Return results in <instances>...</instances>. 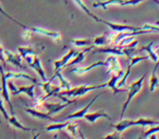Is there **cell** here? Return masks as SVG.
<instances>
[{"mask_svg":"<svg viewBox=\"0 0 159 139\" xmlns=\"http://www.w3.org/2000/svg\"><path fill=\"white\" fill-rule=\"evenodd\" d=\"M102 88H106V83L105 84H100V85H82V86H77V87H73L70 90H61L58 95L60 96H64V97L69 98H80L82 96L89 93V91L96 90V89H102Z\"/></svg>","mask_w":159,"mask_h":139,"instance_id":"6da1fadb","label":"cell"},{"mask_svg":"<svg viewBox=\"0 0 159 139\" xmlns=\"http://www.w3.org/2000/svg\"><path fill=\"white\" fill-rule=\"evenodd\" d=\"M146 75H147V73L143 74V76L142 77H139L137 80H135V82H133L132 84L130 85V87H129V90H128V97H126V100L125 102H124L123 106H122V111H121V119H123L124 116V113H125L126 109H128L129 104H130V102L132 101V99L135 97V96L137 95V93H139V91L142 90V88H143V84H144V80H145V77Z\"/></svg>","mask_w":159,"mask_h":139,"instance_id":"7a4b0ae2","label":"cell"},{"mask_svg":"<svg viewBox=\"0 0 159 139\" xmlns=\"http://www.w3.org/2000/svg\"><path fill=\"white\" fill-rule=\"evenodd\" d=\"M24 60L27 65L31 66L34 71L38 74V76H39L43 82H47V80H48V78H47V76H46V73H45L44 68H43V66H42V61H40V59L38 58V55H27V57L24 58Z\"/></svg>","mask_w":159,"mask_h":139,"instance_id":"3957f363","label":"cell"},{"mask_svg":"<svg viewBox=\"0 0 159 139\" xmlns=\"http://www.w3.org/2000/svg\"><path fill=\"white\" fill-rule=\"evenodd\" d=\"M0 77H1V90H0V93L2 96V98L6 100V102H8V106L10 108V113L11 115L14 114V106L11 102V99H10V95H9V87H8V80L6 77V72L5 68H0Z\"/></svg>","mask_w":159,"mask_h":139,"instance_id":"277c9868","label":"cell"},{"mask_svg":"<svg viewBox=\"0 0 159 139\" xmlns=\"http://www.w3.org/2000/svg\"><path fill=\"white\" fill-rule=\"evenodd\" d=\"M99 23H104L105 25L109 26L113 32H137L142 31V26H133V25H126V24H119V23H112L109 21L99 19Z\"/></svg>","mask_w":159,"mask_h":139,"instance_id":"5b68a950","label":"cell"},{"mask_svg":"<svg viewBox=\"0 0 159 139\" xmlns=\"http://www.w3.org/2000/svg\"><path fill=\"white\" fill-rule=\"evenodd\" d=\"M77 53L79 52H76L75 50L70 49V50L68 51V53L64 54L60 60L53 61L52 63H53V66H55V73H59V72H61V70H63L64 67H66L69 61H71L72 58H74L75 55H77Z\"/></svg>","mask_w":159,"mask_h":139,"instance_id":"8992f818","label":"cell"},{"mask_svg":"<svg viewBox=\"0 0 159 139\" xmlns=\"http://www.w3.org/2000/svg\"><path fill=\"white\" fill-rule=\"evenodd\" d=\"M106 66H107V74H118L123 71L117 55H113V54L109 55L106 59Z\"/></svg>","mask_w":159,"mask_h":139,"instance_id":"52a82bcc","label":"cell"},{"mask_svg":"<svg viewBox=\"0 0 159 139\" xmlns=\"http://www.w3.org/2000/svg\"><path fill=\"white\" fill-rule=\"evenodd\" d=\"M5 55L8 63H11L12 65L16 66L21 70H26V65L23 63V58L21 57V54H16L10 50H5Z\"/></svg>","mask_w":159,"mask_h":139,"instance_id":"ba28073f","label":"cell"},{"mask_svg":"<svg viewBox=\"0 0 159 139\" xmlns=\"http://www.w3.org/2000/svg\"><path fill=\"white\" fill-rule=\"evenodd\" d=\"M123 74H124L123 71L118 74H112L111 78L106 83V88H110L111 90H112L113 95H117V93H124V91H125V89L119 88V87H118V83H119V80L122 78Z\"/></svg>","mask_w":159,"mask_h":139,"instance_id":"9c48e42d","label":"cell"},{"mask_svg":"<svg viewBox=\"0 0 159 139\" xmlns=\"http://www.w3.org/2000/svg\"><path fill=\"white\" fill-rule=\"evenodd\" d=\"M45 47L42 45H36L35 47L29 46V47H18V51L21 54V57L24 59L27 55H38L43 50H44Z\"/></svg>","mask_w":159,"mask_h":139,"instance_id":"30bf717a","label":"cell"},{"mask_svg":"<svg viewBox=\"0 0 159 139\" xmlns=\"http://www.w3.org/2000/svg\"><path fill=\"white\" fill-rule=\"evenodd\" d=\"M69 104H71V103H68V102H62V103H50V102H47V101L43 102V106L46 109L47 113H48L49 115H51V116H52L53 114L59 113L60 111H62L63 109H66Z\"/></svg>","mask_w":159,"mask_h":139,"instance_id":"8fae6325","label":"cell"},{"mask_svg":"<svg viewBox=\"0 0 159 139\" xmlns=\"http://www.w3.org/2000/svg\"><path fill=\"white\" fill-rule=\"evenodd\" d=\"M98 66H106V61H96L95 63H92L89 66H84V67L76 66V67L72 68L70 72L72 74H76V75H84V74L89 73L91 70L98 67Z\"/></svg>","mask_w":159,"mask_h":139,"instance_id":"7c38bea8","label":"cell"},{"mask_svg":"<svg viewBox=\"0 0 159 139\" xmlns=\"http://www.w3.org/2000/svg\"><path fill=\"white\" fill-rule=\"evenodd\" d=\"M99 96H100V93L96 95L95 97H94L93 99L91 100V102H89V103L87 104L86 106H84L83 109H81V110H79V111H76V112L72 113V114H69L68 116L66 117V121H68V119H82V117H84L85 115L89 113V108L92 106V104H93L94 102H95L96 100L99 98Z\"/></svg>","mask_w":159,"mask_h":139,"instance_id":"4fadbf2b","label":"cell"},{"mask_svg":"<svg viewBox=\"0 0 159 139\" xmlns=\"http://www.w3.org/2000/svg\"><path fill=\"white\" fill-rule=\"evenodd\" d=\"M30 28L32 29L33 33H37L40 35H45L47 37H50L51 39H53L56 42H60L61 41V34L59 32H52V31H48L46 28H42V27H35V26H31Z\"/></svg>","mask_w":159,"mask_h":139,"instance_id":"5bb4252c","label":"cell"},{"mask_svg":"<svg viewBox=\"0 0 159 139\" xmlns=\"http://www.w3.org/2000/svg\"><path fill=\"white\" fill-rule=\"evenodd\" d=\"M23 110L25 111L26 113H29L31 116H34L36 119H48V121H51V122H55L57 123V119H53L51 115H49L47 112H42L40 110L38 109H34V108H23Z\"/></svg>","mask_w":159,"mask_h":139,"instance_id":"9a60e30c","label":"cell"},{"mask_svg":"<svg viewBox=\"0 0 159 139\" xmlns=\"http://www.w3.org/2000/svg\"><path fill=\"white\" fill-rule=\"evenodd\" d=\"M102 117H105V119L111 121V116H109L108 113H106L105 111H97V112H92V113H87L84 116V119H86L87 122H89L91 124H95L96 122L98 121Z\"/></svg>","mask_w":159,"mask_h":139,"instance_id":"2e32d148","label":"cell"},{"mask_svg":"<svg viewBox=\"0 0 159 139\" xmlns=\"http://www.w3.org/2000/svg\"><path fill=\"white\" fill-rule=\"evenodd\" d=\"M21 93H25L26 96H29L32 100H35L36 99V96H35V84L33 85H30V86H20L18 87L16 93H13L12 95L13 96H19Z\"/></svg>","mask_w":159,"mask_h":139,"instance_id":"e0dca14e","label":"cell"},{"mask_svg":"<svg viewBox=\"0 0 159 139\" xmlns=\"http://www.w3.org/2000/svg\"><path fill=\"white\" fill-rule=\"evenodd\" d=\"M6 77L7 80H16V78H26V80H31L33 84L37 85L38 80L36 78L32 77L31 75L29 74H25L23 72H13V71H10V72H6Z\"/></svg>","mask_w":159,"mask_h":139,"instance_id":"ac0fdd59","label":"cell"},{"mask_svg":"<svg viewBox=\"0 0 159 139\" xmlns=\"http://www.w3.org/2000/svg\"><path fill=\"white\" fill-rule=\"evenodd\" d=\"M110 5H118V6H125V0H105V1H96L93 3V8H102L104 10H107L108 6Z\"/></svg>","mask_w":159,"mask_h":139,"instance_id":"d6986e66","label":"cell"},{"mask_svg":"<svg viewBox=\"0 0 159 139\" xmlns=\"http://www.w3.org/2000/svg\"><path fill=\"white\" fill-rule=\"evenodd\" d=\"M158 67H159V61L156 62V65L152 68V73L149 77V91H155L159 87V77L157 75Z\"/></svg>","mask_w":159,"mask_h":139,"instance_id":"ffe728a7","label":"cell"},{"mask_svg":"<svg viewBox=\"0 0 159 139\" xmlns=\"http://www.w3.org/2000/svg\"><path fill=\"white\" fill-rule=\"evenodd\" d=\"M135 126V119H120L119 123L112 125V127L115 128L117 132H123L124 130H126L128 128Z\"/></svg>","mask_w":159,"mask_h":139,"instance_id":"44dd1931","label":"cell"},{"mask_svg":"<svg viewBox=\"0 0 159 139\" xmlns=\"http://www.w3.org/2000/svg\"><path fill=\"white\" fill-rule=\"evenodd\" d=\"M8 122H9L10 125L13 126V127L16 128V129L24 130V132H33L34 130H36V129H34V128H30V127H26V126L23 125V124L21 123V122L19 121L18 119H16V114L11 115V116L9 117V119H8Z\"/></svg>","mask_w":159,"mask_h":139,"instance_id":"7402d4cb","label":"cell"},{"mask_svg":"<svg viewBox=\"0 0 159 139\" xmlns=\"http://www.w3.org/2000/svg\"><path fill=\"white\" fill-rule=\"evenodd\" d=\"M93 45L95 47H105L110 45V38H109V33H105L104 35H99L93 39Z\"/></svg>","mask_w":159,"mask_h":139,"instance_id":"603a6c76","label":"cell"},{"mask_svg":"<svg viewBox=\"0 0 159 139\" xmlns=\"http://www.w3.org/2000/svg\"><path fill=\"white\" fill-rule=\"evenodd\" d=\"M139 51H146L147 52V55L149 57V59H152L154 62H158V57L156 55L154 51V42H150L147 46H144L139 49Z\"/></svg>","mask_w":159,"mask_h":139,"instance_id":"cb8c5ba5","label":"cell"},{"mask_svg":"<svg viewBox=\"0 0 159 139\" xmlns=\"http://www.w3.org/2000/svg\"><path fill=\"white\" fill-rule=\"evenodd\" d=\"M70 122H63V123H53L46 127V132H57V130H63L66 128Z\"/></svg>","mask_w":159,"mask_h":139,"instance_id":"d4e9b609","label":"cell"},{"mask_svg":"<svg viewBox=\"0 0 159 139\" xmlns=\"http://www.w3.org/2000/svg\"><path fill=\"white\" fill-rule=\"evenodd\" d=\"M74 2L76 3V5H77V7H79L80 9H82L83 11H84L85 13L87 14V15H89V16H91V18H93L94 20L96 21V22H99V18H98V16H96L95 14H93L91 11H89V9H87V7L84 5V2H83L82 0H74Z\"/></svg>","mask_w":159,"mask_h":139,"instance_id":"484cf974","label":"cell"},{"mask_svg":"<svg viewBox=\"0 0 159 139\" xmlns=\"http://www.w3.org/2000/svg\"><path fill=\"white\" fill-rule=\"evenodd\" d=\"M70 42L76 47H85V48L89 46H94L93 39H71Z\"/></svg>","mask_w":159,"mask_h":139,"instance_id":"4316f807","label":"cell"},{"mask_svg":"<svg viewBox=\"0 0 159 139\" xmlns=\"http://www.w3.org/2000/svg\"><path fill=\"white\" fill-rule=\"evenodd\" d=\"M55 74L57 75L58 80H59V82H60V88L63 89V90H70V89L72 88L71 85H70V83H69L68 80L62 76L61 72H59V73H55Z\"/></svg>","mask_w":159,"mask_h":139,"instance_id":"83f0119b","label":"cell"},{"mask_svg":"<svg viewBox=\"0 0 159 139\" xmlns=\"http://www.w3.org/2000/svg\"><path fill=\"white\" fill-rule=\"evenodd\" d=\"M66 130L71 135V137H76L77 136V132H80L77 124L76 123H73V122H70V123H69V125L66 126Z\"/></svg>","mask_w":159,"mask_h":139,"instance_id":"f1b7e54d","label":"cell"},{"mask_svg":"<svg viewBox=\"0 0 159 139\" xmlns=\"http://www.w3.org/2000/svg\"><path fill=\"white\" fill-rule=\"evenodd\" d=\"M157 132H159V125L157 126H150L149 129L145 130V132L142 134V136H139V139H148V137L150 136V135L152 134H157Z\"/></svg>","mask_w":159,"mask_h":139,"instance_id":"f546056e","label":"cell"},{"mask_svg":"<svg viewBox=\"0 0 159 139\" xmlns=\"http://www.w3.org/2000/svg\"><path fill=\"white\" fill-rule=\"evenodd\" d=\"M0 13L2 14V15H5L6 18H8V19H9V20H11L12 22H14V23H16V24H18V25H20V26L22 27L23 29L27 28V26H25L24 24H22V23H20V22H19V21H16V19H14V18H12V16L10 15L9 13H7V12H6L5 10H3V8H2V6H1V5H0Z\"/></svg>","mask_w":159,"mask_h":139,"instance_id":"4dcf8cb0","label":"cell"},{"mask_svg":"<svg viewBox=\"0 0 159 139\" xmlns=\"http://www.w3.org/2000/svg\"><path fill=\"white\" fill-rule=\"evenodd\" d=\"M100 139H122V137H121V132H119L116 130V132H110V134L102 137Z\"/></svg>","mask_w":159,"mask_h":139,"instance_id":"1f68e13d","label":"cell"},{"mask_svg":"<svg viewBox=\"0 0 159 139\" xmlns=\"http://www.w3.org/2000/svg\"><path fill=\"white\" fill-rule=\"evenodd\" d=\"M33 35H34V33L32 32V29L30 28L29 26H27V28H25V29H24V32H23L22 37L24 38L25 40H31V39H32V37H33Z\"/></svg>","mask_w":159,"mask_h":139,"instance_id":"d6a6232c","label":"cell"},{"mask_svg":"<svg viewBox=\"0 0 159 139\" xmlns=\"http://www.w3.org/2000/svg\"><path fill=\"white\" fill-rule=\"evenodd\" d=\"M0 113L2 114V116H3V119H9V114H8V112H7V110H6V108H5V106H3V101H2V99L0 98Z\"/></svg>","mask_w":159,"mask_h":139,"instance_id":"836d02e7","label":"cell"},{"mask_svg":"<svg viewBox=\"0 0 159 139\" xmlns=\"http://www.w3.org/2000/svg\"><path fill=\"white\" fill-rule=\"evenodd\" d=\"M0 61L2 62L3 67L7 66V60H6V55H5V49L2 47H0Z\"/></svg>","mask_w":159,"mask_h":139,"instance_id":"e575fe53","label":"cell"},{"mask_svg":"<svg viewBox=\"0 0 159 139\" xmlns=\"http://www.w3.org/2000/svg\"><path fill=\"white\" fill-rule=\"evenodd\" d=\"M143 29H149L152 32H158L159 33V26H155V25H152V24H145L142 26Z\"/></svg>","mask_w":159,"mask_h":139,"instance_id":"d590c367","label":"cell"},{"mask_svg":"<svg viewBox=\"0 0 159 139\" xmlns=\"http://www.w3.org/2000/svg\"><path fill=\"white\" fill-rule=\"evenodd\" d=\"M154 51L156 53V55L158 57V61H159V44L154 45Z\"/></svg>","mask_w":159,"mask_h":139,"instance_id":"8d00e7d4","label":"cell"},{"mask_svg":"<svg viewBox=\"0 0 159 139\" xmlns=\"http://www.w3.org/2000/svg\"><path fill=\"white\" fill-rule=\"evenodd\" d=\"M79 135H80V137H81V139H87L86 137L83 135V132H82V130H80L79 132ZM70 139H76L75 137H70Z\"/></svg>","mask_w":159,"mask_h":139,"instance_id":"74e56055","label":"cell"},{"mask_svg":"<svg viewBox=\"0 0 159 139\" xmlns=\"http://www.w3.org/2000/svg\"><path fill=\"white\" fill-rule=\"evenodd\" d=\"M148 139H158V137H157V134H152L148 137Z\"/></svg>","mask_w":159,"mask_h":139,"instance_id":"f35d334b","label":"cell"},{"mask_svg":"<svg viewBox=\"0 0 159 139\" xmlns=\"http://www.w3.org/2000/svg\"><path fill=\"white\" fill-rule=\"evenodd\" d=\"M39 136H40V134H39V132H37V134L33 135V138H32V139H38V138H39Z\"/></svg>","mask_w":159,"mask_h":139,"instance_id":"ab89813d","label":"cell"},{"mask_svg":"<svg viewBox=\"0 0 159 139\" xmlns=\"http://www.w3.org/2000/svg\"><path fill=\"white\" fill-rule=\"evenodd\" d=\"M13 139H16V132L13 134Z\"/></svg>","mask_w":159,"mask_h":139,"instance_id":"60d3db41","label":"cell"},{"mask_svg":"<svg viewBox=\"0 0 159 139\" xmlns=\"http://www.w3.org/2000/svg\"><path fill=\"white\" fill-rule=\"evenodd\" d=\"M156 25H157V26H159V21H157V22H156Z\"/></svg>","mask_w":159,"mask_h":139,"instance_id":"b9f144b4","label":"cell"},{"mask_svg":"<svg viewBox=\"0 0 159 139\" xmlns=\"http://www.w3.org/2000/svg\"><path fill=\"white\" fill-rule=\"evenodd\" d=\"M2 67H3V66H2V65H0V68H2Z\"/></svg>","mask_w":159,"mask_h":139,"instance_id":"7bdbcfd3","label":"cell"},{"mask_svg":"<svg viewBox=\"0 0 159 139\" xmlns=\"http://www.w3.org/2000/svg\"><path fill=\"white\" fill-rule=\"evenodd\" d=\"M0 47H2V46H1V41H0Z\"/></svg>","mask_w":159,"mask_h":139,"instance_id":"ee69618b","label":"cell"},{"mask_svg":"<svg viewBox=\"0 0 159 139\" xmlns=\"http://www.w3.org/2000/svg\"><path fill=\"white\" fill-rule=\"evenodd\" d=\"M68 139H70V137H68Z\"/></svg>","mask_w":159,"mask_h":139,"instance_id":"f6af8a7d","label":"cell"}]
</instances>
